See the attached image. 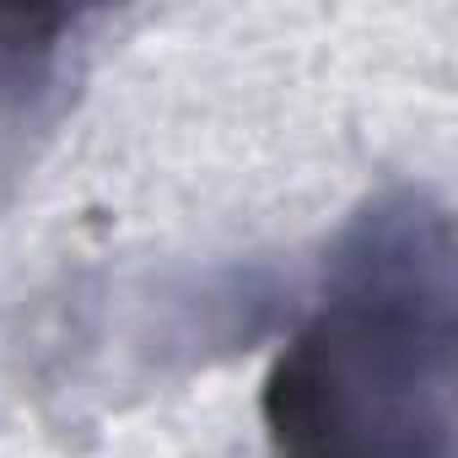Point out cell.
<instances>
[{
    "instance_id": "obj_1",
    "label": "cell",
    "mask_w": 458,
    "mask_h": 458,
    "mask_svg": "<svg viewBox=\"0 0 458 458\" xmlns=\"http://www.w3.org/2000/svg\"><path fill=\"white\" fill-rule=\"evenodd\" d=\"M453 226L426 194L356 216L318 313L265 383L281 458H453Z\"/></svg>"
},
{
    "instance_id": "obj_2",
    "label": "cell",
    "mask_w": 458,
    "mask_h": 458,
    "mask_svg": "<svg viewBox=\"0 0 458 458\" xmlns=\"http://www.w3.org/2000/svg\"><path fill=\"white\" fill-rule=\"evenodd\" d=\"M71 22V12L0 6V162L17 151L22 130L38 124L60 60V33Z\"/></svg>"
}]
</instances>
